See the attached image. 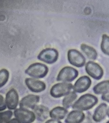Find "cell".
<instances>
[{
  "label": "cell",
  "mask_w": 109,
  "mask_h": 123,
  "mask_svg": "<svg viewBox=\"0 0 109 123\" xmlns=\"http://www.w3.org/2000/svg\"><path fill=\"white\" fill-rule=\"evenodd\" d=\"M91 84V80L89 77L87 76H83L76 81L73 86V89L75 92L83 93L89 88Z\"/></svg>",
  "instance_id": "9"
},
{
  "label": "cell",
  "mask_w": 109,
  "mask_h": 123,
  "mask_svg": "<svg viewBox=\"0 0 109 123\" xmlns=\"http://www.w3.org/2000/svg\"><path fill=\"white\" fill-rule=\"evenodd\" d=\"M109 123V121H108V122H107V123Z\"/></svg>",
  "instance_id": "28"
},
{
  "label": "cell",
  "mask_w": 109,
  "mask_h": 123,
  "mask_svg": "<svg viewBox=\"0 0 109 123\" xmlns=\"http://www.w3.org/2000/svg\"><path fill=\"white\" fill-rule=\"evenodd\" d=\"M45 123H62L60 121L56 120H48Z\"/></svg>",
  "instance_id": "25"
},
{
  "label": "cell",
  "mask_w": 109,
  "mask_h": 123,
  "mask_svg": "<svg viewBox=\"0 0 109 123\" xmlns=\"http://www.w3.org/2000/svg\"><path fill=\"white\" fill-rule=\"evenodd\" d=\"M6 105L4 98L0 94V111H3L6 109Z\"/></svg>",
  "instance_id": "23"
},
{
  "label": "cell",
  "mask_w": 109,
  "mask_h": 123,
  "mask_svg": "<svg viewBox=\"0 0 109 123\" xmlns=\"http://www.w3.org/2000/svg\"><path fill=\"white\" fill-rule=\"evenodd\" d=\"M107 112V105L104 103L101 104L95 110L93 116V119L96 122H100L105 118Z\"/></svg>",
  "instance_id": "15"
},
{
  "label": "cell",
  "mask_w": 109,
  "mask_h": 123,
  "mask_svg": "<svg viewBox=\"0 0 109 123\" xmlns=\"http://www.w3.org/2000/svg\"><path fill=\"white\" fill-rule=\"evenodd\" d=\"M85 69L87 74L95 80L100 79L104 74L102 67L98 63L93 62L89 61L87 62Z\"/></svg>",
  "instance_id": "8"
},
{
  "label": "cell",
  "mask_w": 109,
  "mask_h": 123,
  "mask_svg": "<svg viewBox=\"0 0 109 123\" xmlns=\"http://www.w3.org/2000/svg\"><path fill=\"white\" fill-rule=\"evenodd\" d=\"M77 95L74 91L71 92L69 94L65 96L63 99L62 104L63 106L66 109L69 108L72 103L77 98Z\"/></svg>",
  "instance_id": "19"
},
{
  "label": "cell",
  "mask_w": 109,
  "mask_h": 123,
  "mask_svg": "<svg viewBox=\"0 0 109 123\" xmlns=\"http://www.w3.org/2000/svg\"><path fill=\"white\" fill-rule=\"evenodd\" d=\"M19 101V95L14 88L10 89L6 95L5 102L8 108L10 110H15Z\"/></svg>",
  "instance_id": "10"
},
{
  "label": "cell",
  "mask_w": 109,
  "mask_h": 123,
  "mask_svg": "<svg viewBox=\"0 0 109 123\" xmlns=\"http://www.w3.org/2000/svg\"><path fill=\"white\" fill-rule=\"evenodd\" d=\"M109 90V80L101 82L94 86L93 91L96 94H104Z\"/></svg>",
  "instance_id": "17"
},
{
  "label": "cell",
  "mask_w": 109,
  "mask_h": 123,
  "mask_svg": "<svg viewBox=\"0 0 109 123\" xmlns=\"http://www.w3.org/2000/svg\"><path fill=\"white\" fill-rule=\"evenodd\" d=\"M101 49L104 54L109 55V36L106 34L102 36Z\"/></svg>",
  "instance_id": "20"
},
{
  "label": "cell",
  "mask_w": 109,
  "mask_h": 123,
  "mask_svg": "<svg viewBox=\"0 0 109 123\" xmlns=\"http://www.w3.org/2000/svg\"><path fill=\"white\" fill-rule=\"evenodd\" d=\"M68 59L71 64L76 67H83L86 62V58L84 55L79 51L74 49L68 51Z\"/></svg>",
  "instance_id": "7"
},
{
  "label": "cell",
  "mask_w": 109,
  "mask_h": 123,
  "mask_svg": "<svg viewBox=\"0 0 109 123\" xmlns=\"http://www.w3.org/2000/svg\"><path fill=\"white\" fill-rule=\"evenodd\" d=\"M81 49L83 52L90 59L95 60L97 56L96 50L93 47L85 44H82Z\"/></svg>",
  "instance_id": "18"
},
{
  "label": "cell",
  "mask_w": 109,
  "mask_h": 123,
  "mask_svg": "<svg viewBox=\"0 0 109 123\" xmlns=\"http://www.w3.org/2000/svg\"><path fill=\"white\" fill-rule=\"evenodd\" d=\"M33 110L36 118L39 121H44L47 119L49 115L48 108L44 106L41 105H36Z\"/></svg>",
  "instance_id": "14"
},
{
  "label": "cell",
  "mask_w": 109,
  "mask_h": 123,
  "mask_svg": "<svg viewBox=\"0 0 109 123\" xmlns=\"http://www.w3.org/2000/svg\"><path fill=\"white\" fill-rule=\"evenodd\" d=\"M7 123H21L17 119H13L9 121Z\"/></svg>",
  "instance_id": "26"
},
{
  "label": "cell",
  "mask_w": 109,
  "mask_h": 123,
  "mask_svg": "<svg viewBox=\"0 0 109 123\" xmlns=\"http://www.w3.org/2000/svg\"><path fill=\"white\" fill-rule=\"evenodd\" d=\"M68 112L66 109L62 107L54 108L50 111L49 115L54 120H60L64 119Z\"/></svg>",
  "instance_id": "16"
},
{
  "label": "cell",
  "mask_w": 109,
  "mask_h": 123,
  "mask_svg": "<svg viewBox=\"0 0 109 123\" xmlns=\"http://www.w3.org/2000/svg\"><path fill=\"white\" fill-rule=\"evenodd\" d=\"M12 112L11 111H7L0 112V123H7L12 117Z\"/></svg>",
  "instance_id": "22"
},
{
  "label": "cell",
  "mask_w": 109,
  "mask_h": 123,
  "mask_svg": "<svg viewBox=\"0 0 109 123\" xmlns=\"http://www.w3.org/2000/svg\"><path fill=\"white\" fill-rule=\"evenodd\" d=\"M98 102L94 95L87 94L82 95L73 105L72 108L77 110L86 111L92 108Z\"/></svg>",
  "instance_id": "1"
},
{
  "label": "cell",
  "mask_w": 109,
  "mask_h": 123,
  "mask_svg": "<svg viewBox=\"0 0 109 123\" xmlns=\"http://www.w3.org/2000/svg\"><path fill=\"white\" fill-rule=\"evenodd\" d=\"M78 75L77 70L72 67L66 66L62 68L56 78L57 81L70 82L75 79Z\"/></svg>",
  "instance_id": "4"
},
{
  "label": "cell",
  "mask_w": 109,
  "mask_h": 123,
  "mask_svg": "<svg viewBox=\"0 0 109 123\" xmlns=\"http://www.w3.org/2000/svg\"><path fill=\"white\" fill-rule=\"evenodd\" d=\"M85 114L80 110L72 111L70 112L65 120L66 123H81L85 119Z\"/></svg>",
  "instance_id": "13"
},
{
  "label": "cell",
  "mask_w": 109,
  "mask_h": 123,
  "mask_svg": "<svg viewBox=\"0 0 109 123\" xmlns=\"http://www.w3.org/2000/svg\"><path fill=\"white\" fill-rule=\"evenodd\" d=\"M101 98L103 100L109 103V92L103 94L101 97Z\"/></svg>",
  "instance_id": "24"
},
{
  "label": "cell",
  "mask_w": 109,
  "mask_h": 123,
  "mask_svg": "<svg viewBox=\"0 0 109 123\" xmlns=\"http://www.w3.org/2000/svg\"><path fill=\"white\" fill-rule=\"evenodd\" d=\"M40 97L37 95H29L24 97L19 103L21 108L33 109L40 101Z\"/></svg>",
  "instance_id": "12"
},
{
  "label": "cell",
  "mask_w": 109,
  "mask_h": 123,
  "mask_svg": "<svg viewBox=\"0 0 109 123\" xmlns=\"http://www.w3.org/2000/svg\"><path fill=\"white\" fill-rule=\"evenodd\" d=\"M49 68L43 63H35L31 64L25 71L26 74L34 78H42L47 75Z\"/></svg>",
  "instance_id": "2"
},
{
  "label": "cell",
  "mask_w": 109,
  "mask_h": 123,
  "mask_svg": "<svg viewBox=\"0 0 109 123\" xmlns=\"http://www.w3.org/2000/svg\"><path fill=\"white\" fill-rule=\"evenodd\" d=\"M25 83L29 90L34 93L42 92L46 88V85L44 82L32 78H26Z\"/></svg>",
  "instance_id": "11"
},
{
  "label": "cell",
  "mask_w": 109,
  "mask_h": 123,
  "mask_svg": "<svg viewBox=\"0 0 109 123\" xmlns=\"http://www.w3.org/2000/svg\"><path fill=\"white\" fill-rule=\"evenodd\" d=\"M58 57V53L57 50L54 49L47 48L41 51L37 58L41 61L51 64L57 60Z\"/></svg>",
  "instance_id": "6"
},
{
  "label": "cell",
  "mask_w": 109,
  "mask_h": 123,
  "mask_svg": "<svg viewBox=\"0 0 109 123\" xmlns=\"http://www.w3.org/2000/svg\"><path fill=\"white\" fill-rule=\"evenodd\" d=\"M73 89V86L67 82L59 83L54 85L51 88L50 94L54 98H59L69 94Z\"/></svg>",
  "instance_id": "3"
},
{
  "label": "cell",
  "mask_w": 109,
  "mask_h": 123,
  "mask_svg": "<svg viewBox=\"0 0 109 123\" xmlns=\"http://www.w3.org/2000/svg\"><path fill=\"white\" fill-rule=\"evenodd\" d=\"M9 77V73L5 69L0 70V88L5 85L8 81Z\"/></svg>",
  "instance_id": "21"
},
{
  "label": "cell",
  "mask_w": 109,
  "mask_h": 123,
  "mask_svg": "<svg viewBox=\"0 0 109 123\" xmlns=\"http://www.w3.org/2000/svg\"><path fill=\"white\" fill-rule=\"evenodd\" d=\"M107 114L109 117V108L108 110H107Z\"/></svg>",
  "instance_id": "27"
},
{
  "label": "cell",
  "mask_w": 109,
  "mask_h": 123,
  "mask_svg": "<svg viewBox=\"0 0 109 123\" xmlns=\"http://www.w3.org/2000/svg\"><path fill=\"white\" fill-rule=\"evenodd\" d=\"M14 114L16 119L21 123H32L36 118L34 112L26 109H16L14 111Z\"/></svg>",
  "instance_id": "5"
}]
</instances>
